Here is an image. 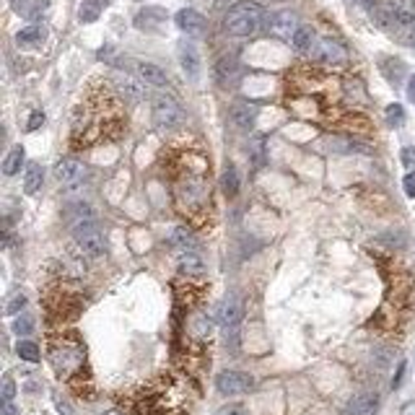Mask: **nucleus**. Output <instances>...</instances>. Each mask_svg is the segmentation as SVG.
I'll use <instances>...</instances> for the list:
<instances>
[{
    "label": "nucleus",
    "mask_w": 415,
    "mask_h": 415,
    "mask_svg": "<svg viewBox=\"0 0 415 415\" xmlns=\"http://www.w3.org/2000/svg\"><path fill=\"white\" fill-rule=\"evenodd\" d=\"M125 130H127L125 101L109 81H96L94 86H89L73 112L70 146L76 151H86L101 143H112L123 138Z\"/></svg>",
    "instance_id": "f257e3e1"
},
{
    "label": "nucleus",
    "mask_w": 415,
    "mask_h": 415,
    "mask_svg": "<svg viewBox=\"0 0 415 415\" xmlns=\"http://www.w3.org/2000/svg\"><path fill=\"white\" fill-rule=\"evenodd\" d=\"M167 174L171 180L174 205L190 224L200 226L213 211L211 161L200 148H174L167 156Z\"/></svg>",
    "instance_id": "f03ea898"
},
{
    "label": "nucleus",
    "mask_w": 415,
    "mask_h": 415,
    "mask_svg": "<svg viewBox=\"0 0 415 415\" xmlns=\"http://www.w3.org/2000/svg\"><path fill=\"white\" fill-rule=\"evenodd\" d=\"M340 96H343L340 81L319 67H296L286 76V107L299 120L340 125L345 117V114H337Z\"/></svg>",
    "instance_id": "7ed1b4c3"
},
{
    "label": "nucleus",
    "mask_w": 415,
    "mask_h": 415,
    "mask_svg": "<svg viewBox=\"0 0 415 415\" xmlns=\"http://www.w3.org/2000/svg\"><path fill=\"white\" fill-rule=\"evenodd\" d=\"M47 359H50V366L57 374V379H63L67 387H73V392L81 394V397L94 394L86 345H83V340L76 332L60 330L55 335H50V340H47Z\"/></svg>",
    "instance_id": "20e7f679"
},
{
    "label": "nucleus",
    "mask_w": 415,
    "mask_h": 415,
    "mask_svg": "<svg viewBox=\"0 0 415 415\" xmlns=\"http://www.w3.org/2000/svg\"><path fill=\"white\" fill-rule=\"evenodd\" d=\"M123 403L133 415H184L187 390L177 376L161 374L143 387H138Z\"/></svg>",
    "instance_id": "39448f33"
},
{
    "label": "nucleus",
    "mask_w": 415,
    "mask_h": 415,
    "mask_svg": "<svg viewBox=\"0 0 415 415\" xmlns=\"http://www.w3.org/2000/svg\"><path fill=\"white\" fill-rule=\"evenodd\" d=\"M265 23V8L255 0H239L234 8L226 13V32L231 36H252L257 34Z\"/></svg>",
    "instance_id": "423d86ee"
},
{
    "label": "nucleus",
    "mask_w": 415,
    "mask_h": 415,
    "mask_svg": "<svg viewBox=\"0 0 415 415\" xmlns=\"http://www.w3.org/2000/svg\"><path fill=\"white\" fill-rule=\"evenodd\" d=\"M47 315H50V322H57V325H65L70 319H76L83 309V299L76 288H70L67 283H60L55 288L47 291L45 299Z\"/></svg>",
    "instance_id": "0eeeda50"
},
{
    "label": "nucleus",
    "mask_w": 415,
    "mask_h": 415,
    "mask_svg": "<svg viewBox=\"0 0 415 415\" xmlns=\"http://www.w3.org/2000/svg\"><path fill=\"white\" fill-rule=\"evenodd\" d=\"M73 239H76L83 257L99 259L107 255V236L96 221H83V224L73 226Z\"/></svg>",
    "instance_id": "6e6552de"
},
{
    "label": "nucleus",
    "mask_w": 415,
    "mask_h": 415,
    "mask_svg": "<svg viewBox=\"0 0 415 415\" xmlns=\"http://www.w3.org/2000/svg\"><path fill=\"white\" fill-rule=\"evenodd\" d=\"M153 123L158 130H177L184 123V112L171 96H156L153 99Z\"/></svg>",
    "instance_id": "1a4fd4ad"
},
{
    "label": "nucleus",
    "mask_w": 415,
    "mask_h": 415,
    "mask_svg": "<svg viewBox=\"0 0 415 415\" xmlns=\"http://www.w3.org/2000/svg\"><path fill=\"white\" fill-rule=\"evenodd\" d=\"M215 387L218 392L226 394V397H234V394H244L255 387V379L244 374V371H234V369H226L215 376Z\"/></svg>",
    "instance_id": "9d476101"
},
{
    "label": "nucleus",
    "mask_w": 415,
    "mask_h": 415,
    "mask_svg": "<svg viewBox=\"0 0 415 415\" xmlns=\"http://www.w3.org/2000/svg\"><path fill=\"white\" fill-rule=\"evenodd\" d=\"M268 32L275 36V39H288L291 42L293 34L299 32V23H296V16L291 11H278L273 13L268 19Z\"/></svg>",
    "instance_id": "9b49d317"
},
{
    "label": "nucleus",
    "mask_w": 415,
    "mask_h": 415,
    "mask_svg": "<svg viewBox=\"0 0 415 415\" xmlns=\"http://www.w3.org/2000/svg\"><path fill=\"white\" fill-rule=\"evenodd\" d=\"M312 55H315L319 63H325V65H340V63L348 60V50L340 45L337 39H322V42L315 47Z\"/></svg>",
    "instance_id": "f8f14e48"
},
{
    "label": "nucleus",
    "mask_w": 415,
    "mask_h": 415,
    "mask_svg": "<svg viewBox=\"0 0 415 415\" xmlns=\"http://www.w3.org/2000/svg\"><path fill=\"white\" fill-rule=\"evenodd\" d=\"M242 317H244V304H242V299H239L236 293L226 296L221 309H218V322H221L226 330H234V327L242 322Z\"/></svg>",
    "instance_id": "ddd939ff"
},
{
    "label": "nucleus",
    "mask_w": 415,
    "mask_h": 415,
    "mask_svg": "<svg viewBox=\"0 0 415 415\" xmlns=\"http://www.w3.org/2000/svg\"><path fill=\"white\" fill-rule=\"evenodd\" d=\"M83 177H86V169H83V164L76 161V158H63L55 167V180L60 182V184L73 187V184H81Z\"/></svg>",
    "instance_id": "4468645a"
},
{
    "label": "nucleus",
    "mask_w": 415,
    "mask_h": 415,
    "mask_svg": "<svg viewBox=\"0 0 415 415\" xmlns=\"http://www.w3.org/2000/svg\"><path fill=\"white\" fill-rule=\"evenodd\" d=\"M376 410H379V394L376 392L353 394L345 405V415H376Z\"/></svg>",
    "instance_id": "2eb2a0df"
},
{
    "label": "nucleus",
    "mask_w": 415,
    "mask_h": 415,
    "mask_svg": "<svg viewBox=\"0 0 415 415\" xmlns=\"http://www.w3.org/2000/svg\"><path fill=\"white\" fill-rule=\"evenodd\" d=\"M112 86L114 91L120 94V99L127 101V104H138V101L143 99V94H146V91H143V83L130 78V76H114Z\"/></svg>",
    "instance_id": "dca6fc26"
},
{
    "label": "nucleus",
    "mask_w": 415,
    "mask_h": 415,
    "mask_svg": "<svg viewBox=\"0 0 415 415\" xmlns=\"http://www.w3.org/2000/svg\"><path fill=\"white\" fill-rule=\"evenodd\" d=\"M174 21L180 26L184 34H190V36H200L205 32V16L198 13L195 8H182L177 16H174Z\"/></svg>",
    "instance_id": "f3484780"
},
{
    "label": "nucleus",
    "mask_w": 415,
    "mask_h": 415,
    "mask_svg": "<svg viewBox=\"0 0 415 415\" xmlns=\"http://www.w3.org/2000/svg\"><path fill=\"white\" fill-rule=\"evenodd\" d=\"M231 123L239 127V130H252V125L257 120V107L255 104H247V101H239L231 107Z\"/></svg>",
    "instance_id": "a211bd4d"
},
{
    "label": "nucleus",
    "mask_w": 415,
    "mask_h": 415,
    "mask_svg": "<svg viewBox=\"0 0 415 415\" xmlns=\"http://www.w3.org/2000/svg\"><path fill=\"white\" fill-rule=\"evenodd\" d=\"M135 70H138L140 81H143V83H148V86H156V89H164V86H169V76L158 65H153V63H138V65H135Z\"/></svg>",
    "instance_id": "6ab92c4d"
},
{
    "label": "nucleus",
    "mask_w": 415,
    "mask_h": 415,
    "mask_svg": "<svg viewBox=\"0 0 415 415\" xmlns=\"http://www.w3.org/2000/svg\"><path fill=\"white\" fill-rule=\"evenodd\" d=\"M291 45L299 55H309V52H315V47H317L315 29H312V26H299V32L293 34Z\"/></svg>",
    "instance_id": "aec40b11"
},
{
    "label": "nucleus",
    "mask_w": 415,
    "mask_h": 415,
    "mask_svg": "<svg viewBox=\"0 0 415 415\" xmlns=\"http://www.w3.org/2000/svg\"><path fill=\"white\" fill-rule=\"evenodd\" d=\"M169 239H171V244H174V247L182 249V255H184V252H195V249L200 247V244H198V239H195V234H192L187 226H177Z\"/></svg>",
    "instance_id": "412c9836"
},
{
    "label": "nucleus",
    "mask_w": 415,
    "mask_h": 415,
    "mask_svg": "<svg viewBox=\"0 0 415 415\" xmlns=\"http://www.w3.org/2000/svg\"><path fill=\"white\" fill-rule=\"evenodd\" d=\"M180 273L187 278H200V275H205V262L195 252H184L180 257Z\"/></svg>",
    "instance_id": "4be33fe9"
},
{
    "label": "nucleus",
    "mask_w": 415,
    "mask_h": 415,
    "mask_svg": "<svg viewBox=\"0 0 415 415\" xmlns=\"http://www.w3.org/2000/svg\"><path fill=\"white\" fill-rule=\"evenodd\" d=\"M392 16L403 26L415 23V0H392Z\"/></svg>",
    "instance_id": "5701e85b"
},
{
    "label": "nucleus",
    "mask_w": 415,
    "mask_h": 415,
    "mask_svg": "<svg viewBox=\"0 0 415 415\" xmlns=\"http://www.w3.org/2000/svg\"><path fill=\"white\" fill-rule=\"evenodd\" d=\"M161 21H167V13L161 11V8H146V11H140L135 16V26L138 29H156Z\"/></svg>",
    "instance_id": "b1692460"
},
{
    "label": "nucleus",
    "mask_w": 415,
    "mask_h": 415,
    "mask_svg": "<svg viewBox=\"0 0 415 415\" xmlns=\"http://www.w3.org/2000/svg\"><path fill=\"white\" fill-rule=\"evenodd\" d=\"M65 215H67V221H73L76 226L83 224V221H94V211H91L83 200L70 202V205L65 208Z\"/></svg>",
    "instance_id": "393cba45"
},
{
    "label": "nucleus",
    "mask_w": 415,
    "mask_h": 415,
    "mask_svg": "<svg viewBox=\"0 0 415 415\" xmlns=\"http://www.w3.org/2000/svg\"><path fill=\"white\" fill-rule=\"evenodd\" d=\"M42 180H45L42 167H39V164H29L26 177H23V192H26V195H34V192L42 187Z\"/></svg>",
    "instance_id": "a878e982"
},
{
    "label": "nucleus",
    "mask_w": 415,
    "mask_h": 415,
    "mask_svg": "<svg viewBox=\"0 0 415 415\" xmlns=\"http://www.w3.org/2000/svg\"><path fill=\"white\" fill-rule=\"evenodd\" d=\"M180 60H182V67L187 70V76H198V70H200V60H198V52H195V47H192V45H182L180 47Z\"/></svg>",
    "instance_id": "bb28decb"
},
{
    "label": "nucleus",
    "mask_w": 415,
    "mask_h": 415,
    "mask_svg": "<svg viewBox=\"0 0 415 415\" xmlns=\"http://www.w3.org/2000/svg\"><path fill=\"white\" fill-rule=\"evenodd\" d=\"M42 39H45V29L36 26V23H34V26H26V29H21V32L16 34V42H19V45H39Z\"/></svg>",
    "instance_id": "cd10ccee"
},
{
    "label": "nucleus",
    "mask_w": 415,
    "mask_h": 415,
    "mask_svg": "<svg viewBox=\"0 0 415 415\" xmlns=\"http://www.w3.org/2000/svg\"><path fill=\"white\" fill-rule=\"evenodd\" d=\"M21 164H23V148L16 146L11 153L6 156V161H3V174H6V177H13V174H19Z\"/></svg>",
    "instance_id": "c85d7f7f"
},
{
    "label": "nucleus",
    "mask_w": 415,
    "mask_h": 415,
    "mask_svg": "<svg viewBox=\"0 0 415 415\" xmlns=\"http://www.w3.org/2000/svg\"><path fill=\"white\" fill-rule=\"evenodd\" d=\"M221 187H224L226 198H236V192H239V174H236V169L228 164L224 169V177H221Z\"/></svg>",
    "instance_id": "c756f323"
},
{
    "label": "nucleus",
    "mask_w": 415,
    "mask_h": 415,
    "mask_svg": "<svg viewBox=\"0 0 415 415\" xmlns=\"http://www.w3.org/2000/svg\"><path fill=\"white\" fill-rule=\"evenodd\" d=\"M16 353H19L23 361H29V363H36V361H39V345L32 343V340H21Z\"/></svg>",
    "instance_id": "7c9ffc66"
},
{
    "label": "nucleus",
    "mask_w": 415,
    "mask_h": 415,
    "mask_svg": "<svg viewBox=\"0 0 415 415\" xmlns=\"http://www.w3.org/2000/svg\"><path fill=\"white\" fill-rule=\"evenodd\" d=\"M231 76H236V60L234 57H224V60L215 65V78L224 83V81L231 78Z\"/></svg>",
    "instance_id": "2f4dec72"
},
{
    "label": "nucleus",
    "mask_w": 415,
    "mask_h": 415,
    "mask_svg": "<svg viewBox=\"0 0 415 415\" xmlns=\"http://www.w3.org/2000/svg\"><path fill=\"white\" fill-rule=\"evenodd\" d=\"M387 123L392 125V127H400L405 123V109L400 104H390L387 107Z\"/></svg>",
    "instance_id": "473e14b6"
},
{
    "label": "nucleus",
    "mask_w": 415,
    "mask_h": 415,
    "mask_svg": "<svg viewBox=\"0 0 415 415\" xmlns=\"http://www.w3.org/2000/svg\"><path fill=\"white\" fill-rule=\"evenodd\" d=\"M32 330H34L32 317H19V319L13 322V332H16V335H29Z\"/></svg>",
    "instance_id": "72a5a7b5"
},
{
    "label": "nucleus",
    "mask_w": 415,
    "mask_h": 415,
    "mask_svg": "<svg viewBox=\"0 0 415 415\" xmlns=\"http://www.w3.org/2000/svg\"><path fill=\"white\" fill-rule=\"evenodd\" d=\"M215 415H249V410L242 403H228V405H224Z\"/></svg>",
    "instance_id": "f704fd0d"
},
{
    "label": "nucleus",
    "mask_w": 415,
    "mask_h": 415,
    "mask_svg": "<svg viewBox=\"0 0 415 415\" xmlns=\"http://www.w3.org/2000/svg\"><path fill=\"white\" fill-rule=\"evenodd\" d=\"M13 397H16V384H13L11 376L3 379V405H11Z\"/></svg>",
    "instance_id": "c9c22d12"
},
{
    "label": "nucleus",
    "mask_w": 415,
    "mask_h": 415,
    "mask_svg": "<svg viewBox=\"0 0 415 415\" xmlns=\"http://www.w3.org/2000/svg\"><path fill=\"white\" fill-rule=\"evenodd\" d=\"M96 16H99V8H96V6H91V3L81 6V21H94Z\"/></svg>",
    "instance_id": "e433bc0d"
},
{
    "label": "nucleus",
    "mask_w": 415,
    "mask_h": 415,
    "mask_svg": "<svg viewBox=\"0 0 415 415\" xmlns=\"http://www.w3.org/2000/svg\"><path fill=\"white\" fill-rule=\"evenodd\" d=\"M403 187H405V195H407V198H415V171H407V174H405Z\"/></svg>",
    "instance_id": "4c0bfd02"
},
{
    "label": "nucleus",
    "mask_w": 415,
    "mask_h": 415,
    "mask_svg": "<svg viewBox=\"0 0 415 415\" xmlns=\"http://www.w3.org/2000/svg\"><path fill=\"white\" fill-rule=\"evenodd\" d=\"M45 125V112H32L29 123H26V130H39Z\"/></svg>",
    "instance_id": "58836bf2"
},
{
    "label": "nucleus",
    "mask_w": 415,
    "mask_h": 415,
    "mask_svg": "<svg viewBox=\"0 0 415 415\" xmlns=\"http://www.w3.org/2000/svg\"><path fill=\"white\" fill-rule=\"evenodd\" d=\"M23 306H26V296H13L11 304L6 306V312H8V315H16L19 309H23Z\"/></svg>",
    "instance_id": "ea45409f"
},
{
    "label": "nucleus",
    "mask_w": 415,
    "mask_h": 415,
    "mask_svg": "<svg viewBox=\"0 0 415 415\" xmlns=\"http://www.w3.org/2000/svg\"><path fill=\"white\" fill-rule=\"evenodd\" d=\"M403 164H405V167H415V148H405V151H403Z\"/></svg>",
    "instance_id": "a19ab883"
},
{
    "label": "nucleus",
    "mask_w": 415,
    "mask_h": 415,
    "mask_svg": "<svg viewBox=\"0 0 415 415\" xmlns=\"http://www.w3.org/2000/svg\"><path fill=\"white\" fill-rule=\"evenodd\" d=\"M400 415H415V400H410V403L403 405V410H400Z\"/></svg>",
    "instance_id": "79ce46f5"
},
{
    "label": "nucleus",
    "mask_w": 415,
    "mask_h": 415,
    "mask_svg": "<svg viewBox=\"0 0 415 415\" xmlns=\"http://www.w3.org/2000/svg\"><path fill=\"white\" fill-rule=\"evenodd\" d=\"M407 99H410V101L415 104V76H413L410 81H407Z\"/></svg>",
    "instance_id": "37998d69"
},
{
    "label": "nucleus",
    "mask_w": 415,
    "mask_h": 415,
    "mask_svg": "<svg viewBox=\"0 0 415 415\" xmlns=\"http://www.w3.org/2000/svg\"><path fill=\"white\" fill-rule=\"evenodd\" d=\"M57 410H60V413H63V415H76V413H73V410H70V405L63 403V400H57Z\"/></svg>",
    "instance_id": "c03bdc74"
},
{
    "label": "nucleus",
    "mask_w": 415,
    "mask_h": 415,
    "mask_svg": "<svg viewBox=\"0 0 415 415\" xmlns=\"http://www.w3.org/2000/svg\"><path fill=\"white\" fill-rule=\"evenodd\" d=\"M403 374H405V363H400V369H397V376H394V382H392L394 390H397V387H400V382H403Z\"/></svg>",
    "instance_id": "a18cd8bd"
},
{
    "label": "nucleus",
    "mask_w": 415,
    "mask_h": 415,
    "mask_svg": "<svg viewBox=\"0 0 415 415\" xmlns=\"http://www.w3.org/2000/svg\"><path fill=\"white\" fill-rule=\"evenodd\" d=\"M86 3H91V6H96V8H104V6H109V3H112V0H86Z\"/></svg>",
    "instance_id": "49530a36"
},
{
    "label": "nucleus",
    "mask_w": 415,
    "mask_h": 415,
    "mask_svg": "<svg viewBox=\"0 0 415 415\" xmlns=\"http://www.w3.org/2000/svg\"><path fill=\"white\" fill-rule=\"evenodd\" d=\"M3 415H19V410L13 407V403L11 405H3Z\"/></svg>",
    "instance_id": "de8ad7c7"
},
{
    "label": "nucleus",
    "mask_w": 415,
    "mask_h": 415,
    "mask_svg": "<svg viewBox=\"0 0 415 415\" xmlns=\"http://www.w3.org/2000/svg\"><path fill=\"white\" fill-rule=\"evenodd\" d=\"M361 3H363V6H374V3H376V0H361Z\"/></svg>",
    "instance_id": "09e8293b"
},
{
    "label": "nucleus",
    "mask_w": 415,
    "mask_h": 415,
    "mask_svg": "<svg viewBox=\"0 0 415 415\" xmlns=\"http://www.w3.org/2000/svg\"><path fill=\"white\" fill-rule=\"evenodd\" d=\"M104 415H125V413H120V410H109V413H104Z\"/></svg>",
    "instance_id": "8fccbe9b"
}]
</instances>
